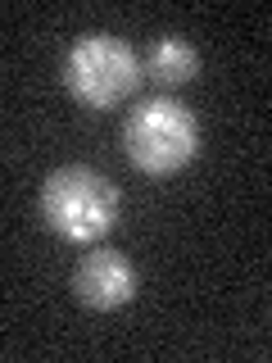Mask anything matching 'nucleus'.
<instances>
[{"mask_svg": "<svg viewBox=\"0 0 272 363\" xmlns=\"http://www.w3.org/2000/svg\"><path fill=\"white\" fill-rule=\"evenodd\" d=\"M41 218L55 236L73 245H96L118 223V191L105 173L86 164H64L41 182Z\"/></svg>", "mask_w": 272, "mask_h": 363, "instance_id": "f257e3e1", "label": "nucleus"}, {"mask_svg": "<svg viewBox=\"0 0 272 363\" xmlns=\"http://www.w3.org/2000/svg\"><path fill=\"white\" fill-rule=\"evenodd\" d=\"M123 150L145 177H173L200 155V123L181 100H145L123 123Z\"/></svg>", "mask_w": 272, "mask_h": 363, "instance_id": "f03ea898", "label": "nucleus"}, {"mask_svg": "<svg viewBox=\"0 0 272 363\" xmlns=\"http://www.w3.org/2000/svg\"><path fill=\"white\" fill-rule=\"evenodd\" d=\"M64 86L86 109H113L141 86V55L123 37L86 32L64 55Z\"/></svg>", "mask_w": 272, "mask_h": 363, "instance_id": "7ed1b4c3", "label": "nucleus"}, {"mask_svg": "<svg viewBox=\"0 0 272 363\" xmlns=\"http://www.w3.org/2000/svg\"><path fill=\"white\" fill-rule=\"evenodd\" d=\"M73 295L86 309H123L136 295V268L132 259H123L118 250H91L82 255V264L73 268Z\"/></svg>", "mask_w": 272, "mask_h": 363, "instance_id": "20e7f679", "label": "nucleus"}, {"mask_svg": "<svg viewBox=\"0 0 272 363\" xmlns=\"http://www.w3.org/2000/svg\"><path fill=\"white\" fill-rule=\"evenodd\" d=\"M196 73H200V55L186 37H159L141 60V77H150V82L164 86V91L186 86Z\"/></svg>", "mask_w": 272, "mask_h": 363, "instance_id": "39448f33", "label": "nucleus"}]
</instances>
